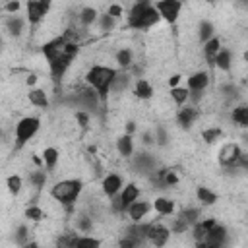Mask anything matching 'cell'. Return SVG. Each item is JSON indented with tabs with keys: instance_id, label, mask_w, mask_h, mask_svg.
<instances>
[{
	"instance_id": "23",
	"label": "cell",
	"mask_w": 248,
	"mask_h": 248,
	"mask_svg": "<svg viewBox=\"0 0 248 248\" xmlns=\"http://www.w3.org/2000/svg\"><path fill=\"white\" fill-rule=\"evenodd\" d=\"M120 203H122V207H124V211H126V207L130 205V203H134L136 200H140V188H138V184L136 182H130V184H126L124 188H122V192H120Z\"/></svg>"
},
{
	"instance_id": "25",
	"label": "cell",
	"mask_w": 248,
	"mask_h": 248,
	"mask_svg": "<svg viewBox=\"0 0 248 248\" xmlns=\"http://www.w3.org/2000/svg\"><path fill=\"white\" fill-rule=\"evenodd\" d=\"M213 31H215V27H213V23L209 19H200L198 25H196V41L198 43L209 41L213 37Z\"/></svg>"
},
{
	"instance_id": "4",
	"label": "cell",
	"mask_w": 248,
	"mask_h": 248,
	"mask_svg": "<svg viewBox=\"0 0 248 248\" xmlns=\"http://www.w3.org/2000/svg\"><path fill=\"white\" fill-rule=\"evenodd\" d=\"M41 130V118L39 116H21L16 126H14V143L16 149H21L29 140H33L37 136V132Z\"/></svg>"
},
{
	"instance_id": "1",
	"label": "cell",
	"mask_w": 248,
	"mask_h": 248,
	"mask_svg": "<svg viewBox=\"0 0 248 248\" xmlns=\"http://www.w3.org/2000/svg\"><path fill=\"white\" fill-rule=\"evenodd\" d=\"M159 19H161V14L157 12V8L149 0H141V2H136L128 10L126 25L128 29H149L157 25Z\"/></svg>"
},
{
	"instance_id": "31",
	"label": "cell",
	"mask_w": 248,
	"mask_h": 248,
	"mask_svg": "<svg viewBox=\"0 0 248 248\" xmlns=\"http://www.w3.org/2000/svg\"><path fill=\"white\" fill-rule=\"evenodd\" d=\"M23 217L27 221H31V223H43L48 215L45 213V209L41 205H27L25 211H23Z\"/></svg>"
},
{
	"instance_id": "7",
	"label": "cell",
	"mask_w": 248,
	"mask_h": 248,
	"mask_svg": "<svg viewBox=\"0 0 248 248\" xmlns=\"http://www.w3.org/2000/svg\"><path fill=\"white\" fill-rule=\"evenodd\" d=\"M174 116H176V124L180 126V128H184V130H188V128H192L194 124H196V120L200 118V107H196V105H182V107H178V110L174 112Z\"/></svg>"
},
{
	"instance_id": "29",
	"label": "cell",
	"mask_w": 248,
	"mask_h": 248,
	"mask_svg": "<svg viewBox=\"0 0 248 248\" xmlns=\"http://www.w3.org/2000/svg\"><path fill=\"white\" fill-rule=\"evenodd\" d=\"M74 229H76L78 232H81V234H89V232L93 231V215H85V213L76 215V219H74Z\"/></svg>"
},
{
	"instance_id": "2",
	"label": "cell",
	"mask_w": 248,
	"mask_h": 248,
	"mask_svg": "<svg viewBox=\"0 0 248 248\" xmlns=\"http://www.w3.org/2000/svg\"><path fill=\"white\" fill-rule=\"evenodd\" d=\"M116 74H118V70H116V68H112V66L93 64V66H89V68H87V72H85V76H83V78H85V83L99 91L103 105H107L108 89H110V85H112V81H114Z\"/></svg>"
},
{
	"instance_id": "12",
	"label": "cell",
	"mask_w": 248,
	"mask_h": 248,
	"mask_svg": "<svg viewBox=\"0 0 248 248\" xmlns=\"http://www.w3.org/2000/svg\"><path fill=\"white\" fill-rule=\"evenodd\" d=\"M151 209H153V203H149V202H145V200H136L134 203H130V205L126 207V213H128V217H130L132 223H140V221H143V217H145Z\"/></svg>"
},
{
	"instance_id": "10",
	"label": "cell",
	"mask_w": 248,
	"mask_h": 248,
	"mask_svg": "<svg viewBox=\"0 0 248 248\" xmlns=\"http://www.w3.org/2000/svg\"><path fill=\"white\" fill-rule=\"evenodd\" d=\"M209 83H211V74L202 68L194 70L186 79V87L190 91H205L209 87Z\"/></svg>"
},
{
	"instance_id": "8",
	"label": "cell",
	"mask_w": 248,
	"mask_h": 248,
	"mask_svg": "<svg viewBox=\"0 0 248 248\" xmlns=\"http://www.w3.org/2000/svg\"><path fill=\"white\" fill-rule=\"evenodd\" d=\"M170 227L163 223H147V242L153 246H165L170 238Z\"/></svg>"
},
{
	"instance_id": "19",
	"label": "cell",
	"mask_w": 248,
	"mask_h": 248,
	"mask_svg": "<svg viewBox=\"0 0 248 248\" xmlns=\"http://www.w3.org/2000/svg\"><path fill=\"white\" fill-rule=\"evenodd\" d=\"M231 122H234L238 128L248 130V105L246 103H236L231 108Z\"/></svg>"
},
{
	"instance_id": "20",
	"label": "cell",
	"mask_w": 248,
	"mask_h": 248,
	"mask_svg": "<svg viewBox=\"0 0 248 248\" xmlns=\"http://www.w3.org/2000/svg\"><path fill=\"white\" fill-rule=\"evenodd\" d=\"M112 58H114V62L118 64L120 70L132 68L134 62H136V60H134V50H132L130 46H120V48H116L114 54H112Z\"/></svg>"
},
{
	"instance_id": "34",
	"label": "cell",
	"mask_w": 248,
	"mask_h": 248,
	"mask_svg": "<svg viewBox=\"0 0 248 248\" xmlns=\"http://www.w3.org/2000/svg\"><path fill=\"white\" fill-rule=\"evenodd\" d=\"M180 81H182V74H170V76H169V79H167L169 87H176Z\"/></svg>"
},
{
	"instance_id": "28",
	"label": "cell",
	"mask_w": 248,
	"mask_h": 248,
	"mask_svg": "<svg viewBox=\"0 0 248 248\" xmlns=\"http://www.w3.org/2000/svg\"><path fill=\"white\" fill-rule=\"evenodd\" d=\"M196 200L200 202V205H215L217 203V194L207 186H198L196 188Z\"/></svg>"
},
{
	"instance_id": "5",
	"label": "cell",
	"mask_w": 248,
	"mask_h": 248,
	"mask_svg": "<svg viewBox=\"0 0 248 248\" xmlns=\"http://www.w3.org/2000/svg\"><path fill=\"white\" fill-rule=\"evenodd\" d=\"M240 157H242V147H240L236 141H227V143H223L221 149H219V153H217L219 165H221V167H227V169L238 167Z\"/></svg>"
},
{
	"instance_id": "6",
	"label": "cell",
	"mask_w": 248,
	"mask_h": 248,
	"mask_svg": "<svg viewBox=\"0 0 248 248\" xmlns=\"http://www.w3.org/2000/svg\"><path fill=\"white\" fill-rule=\"evenodd\" d=\"M155 8L161 14V19H165L167 23H176L180 19V12H182L180 0H157Z\"/></svg>"
},
{
	"instance_id": "13",
	"label": "cell",
	"mask_w": 248,
	"mask_h": 248,
	"mask_svg": "<svg viewBox=\"0 0 248 248\" xmlns=\"http://www.w3.org/2000/svg\"><path fill=\"white\" fill-rule=\"evenodd\" d=\"M120 188H122V176H120V174H116V172L105 174V178H103V182H101V192H103L105 196L114 198V196L120 192Z\"/></svg>"
},
{
	"instance_id": "35",
	"label": "cell",
	"mask_w": 248,
	"mask_h": 248,
	"mask_svg": "<svg viewBox=\"0 0 248 248\" xmlns=\"http://www.w3.org/2000/svg\"><path fill=\"white\" fill-rule=\"evenodd\" d=\"M52 2H54V0H41V4H43V6L46 8V10H50V6H52Z\"/></svg>"
},
{
	"instance_id": "21",
	"label": "cell",
	"mask_w": 248,
	"mask_h": 248,
	"mask_svg": "<svg viewBox=\"0 0 248 248\" xmlns=\"http://www.w3.org/2000/svg\"><path fill=\"white\" fill-rule=\"evenodd\" d=\"M114 147H116V151H118V155L120 157H124V159H130L132 157V153H134V138H132V134H120L118 138H116V143H114Z\"/></svg>"
},
{
	"instance_id": "17",
	"label": "cell",
	"mask_w": 248,
	"mask_h": 248,
	"mask_svg": "<svg viewBox=\"0 0 248 248\" xmlns=\"http://www.w3.org/2000/svg\"><path fill=\"white\" fill-rule=\"evenodd\" d=\"M27 103L31 107H37V108H48L50 99H48V93L43 87H31L27 91Z\"/></svg>"
},
{
	"instance_id": "33",
	"label": "cell",
	"mask_w": 248,
	"mask_h": 248,
	"mask_svg": "<svg viewBox=\"0 0 248 248\" xmlns=\"http://www.w3.org/2000/svg\"><path fill=\"white\" fill-rule=\"evenodd\" d=\"M101 244L103 242L93 236H76L74 238V246H101Z\"/></svg>"
},
{
	"instance_id": "18",
	"label": "cell",
	"mask_w": 248,
	"mask_h": 248,
	"mask_svg": "<svg viewBox=\"0 0 248 248\" xmlns=\"http://www.w3.org/2000/svg\"><path fill=\"white\" fill-rule=\"evenodd\" d=\"M232 52H231V48H227V46H223L219 52H217V56H215V60H213V68L215 70H219V72H223V74H229L231 70H232Z\"/></svg>"
},
{
	"instance_id": "30",
	"label": "cell",
	"mask_w": 248,
	"mask_h": 248,
	"mask_svg": "<svg viewBox=\"0 0 248 248\" xmlns=\"http://www.w3.org/2000/svg\"><path fill=\"white\" fill-rule=\"evenodd\" d=\"M6 190H8L14 198L21 196V192L25 190V186H23V178H21L19 174H10V176L6 178Z\"/></svg>"
},
{
	"instance_id": "9",
	"label": "cell",
	"mask_w": 248,
	"mask_h": 248,
	"mask_svg": "<svg viewBox=\"0 0 248 248\" xmlns=\"http://www.w3.org/2000/svg\"><path fill=\"white\" fill-rule=\"evenodd\" d=\"M25 23H29V21L23 19V17H19L17 14H10L4 19V35L6 37H12L14 41L19 39L25 33Z\"/></svg>"
},
{
	"instance_id": "27",
	"label": "cell",
	"mask_w": 248,
	"mask_h": 248,
	"mask_svg": "<svg viewBox=\"0 0 248 248\" xmlns=\"http://www.w3.org/2000/svg\"><path fill=\"white\" fill-rule=\"evenodd\" d=\"M169 95H170V99H172V103H174L176 107H182V105H186V103L190 101V89H188L186 85L170 87Z\"/></svg>"
},
{
	"instance_id": "14",
	"label": "cell",
	"mask_w": 248,
	"mask_h": 248,
	"mask_svg": "<svg viewBox=\"0 0 248 248\" xmlns=\"http://www.w3.org/2000/svg\"><path fill=\"white\" fill-rule=\"evenodd\" d=\"M227 236H229V232H227L225 225L217 223V225L207 232V236L203 238V242H202L200 246H223V244L227 242Z\"/></svg>"
},
{
	"instance_id": "32",
	"label": "cell",
	"mask_w": 248,
	"mask_h": 248,
	"mask_svg": "<svg viewBox=\"0 0 248 248\" xmlns=\"http://www.w3.org/2000/svg\"><path fill=\"white\" fill-rule=\"evenodd\" d=\"M200 136H202V140H203V143H207V145H213L221 136H223V130L219 128V126H205V128H202V132H200Z\"/></svg>"
},
{
	"instance_id": "16",
	"label": "cell",
	"mask_w": 248,
	"mask_h": 248,
	"mask_svg": "<svg viewBox=\"0 0 248 248\" xmlns=\"http://www.w3.org/2000/svg\"><path fill=\"white\" fill-rule=\"evenodd\" d=\"M223 48V41L219 39V37H211L209 41H205L203 43V46H202V56H203V60L209 64V66H213V60H215V56H217V52Z\"/></svg>"
},
{
	"instance_id": "15",
	"label": "cell",
	"mask_w": 248,
	"mask_h": 248,
	"mask_svg": "<svg viewBox=\"0 0 248 248\" xmlns=\"http://www.w3.org/2000/svg\"><path fill=\"white\" fill-rule=\"evenodd\" d=\"M132 93H134V97L140 99V101H149V99H153L155 89H153V83H151L149 79L138 78V79L134 81V89H132Z\"/></svg>"
},
{
	"instance_id": "11",
	"label": "cell",
	"mask_w": 248,
	"mask_h": 248,
	"mask_svg": "<svg viewBox=\"0 0 248 248\" xmlns=\"http://www.w3.org/2000/svg\"><path fill=\"white\" fill-rule=\"evenodd\" d=\"M25 12H27V21L31 25H41L48 17V10L41 4V0H27Z\"/></svg>"
},
{
	"instance_id": "3",
	"label": "cell",
	"mask_w": 248,
	"mask_h": 248,
	"mask_svg": "<svg viewBox=\"0 0 248 248\" xmlns=\"http://www.w3.org/2000/svg\"><path fill=\"white\" fill-rule=\"evenodd\" d=\"M81 190H83V184L79 178H62L52 184L48 196L60 205H72L81 196Z\"/></svg>"
},
{
	"instance_id": "24",
	"label": "cell",
	"mask_w": 248,
	"mask_h": 248,
	"mask_svg": "<svg viewBox=\"0 0 248 248\" xmlns=\"http://www.w3.org/2000/svg\"><path fill=\"white\" fill-rule=\"evenodd\" d=\"M41 155H43V165H45L48 170H54V169L58 167V163H60V151H58L54 145H46Z\"/></svg>"
},
{
	"instance_id": "26",
	"label": "cell",
	"mask_w": 248,
	"mask_h": 248,
	"mask_svg": "<svg viewBox=\"0 0 248 248\" xmlns=\"http://www.w3.org/2000/svg\"><path fill=\"white\" fill-rule=\"evenodd\" d=\"M114 25H116V17H112L108 12L99 14V17H97V21H95V27H97V31H99L101 35L110 33V31L114 29Z\"/></svg>"
},
{
	"instance_id": "22",
	"label": "cell",
	"mask_w": 248,
	"mask_h": 248,
	"mask_svg": "<svg viewBox=\"0 0 248 248\" xmlns=\"http://www.w3.org/2000/svg\"><path fill=\"white\" fill-rule=\"evenodd\" d=\"M153 209L157 215L165 217V215H172L176 205H174V200L172 198H167V196H159L153 200Z\"/></svg>"
}]
</instances>
